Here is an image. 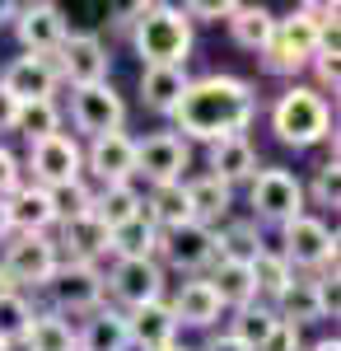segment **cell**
Masks as SVG:
<instances>
[{
  "label": "cell",
  "mask_w": 341,
  "mask_h": 351,
  "mask_svg": "<svg viewBox=\"0 0 341 351\" xmlns=\"http://www.w3.org/2000/svg\"><path fill=\"white\" fill-rule=\"evenodd\" d=\"M187 164H192V145L173 132H150L136 141V178H145L150 188L159 183H183Z\"/></svg>",
  "instance_id": "cell-14"
},
{
  "label": "cell",
  "mask_w": 341,
  "mask_h": 351,
  "mask_svg": "<svg viewBox=\"0 0 341 351\" xmlns=\"http://www.w3.org/2000/svg\"><path fill=\"white\" fill-rule=\"evenodd\" d=\"M276 319L290 328H304V324H323L327 309H323V295H318V281L314 276H290V286L271 300Z\"/></svg>",
  "instance_id": "cell-25"
},
{
  "label": "cell",
  "mask_w": 341,
  "mask_h": 351,
  "mask_svg": "<svg viewBox=\"0 0 341 351\" xmlns=\"http://www.w3.org/2000/svg\"><path fill=\"white\" fill-rule=\"evenodd\" d=\"M71 122H75L79 136L99 141L108 132H122L127 122V99L117 94V84H84V89H71Z\"/></svg>",
  "instance_id": "cell-12"
},
{
  "label": "cell",
  "mask_w": 341,
  "mask_h": 351,
  "mask_svg": "<svg viewBox=\"0 0 341 351\" xmlns=\"http://www.w3.org/2000/svg\"><path fill=\"white\" fill-rule=\"evenodd\" d=\"M304 197H314L318 206H332V211L341 206V164H337V150H332L327 160L318 164L314 188H304Z\"/></svg>",
  "instance_id": "cell-38"
},
{
  "label": "cell",
  "mask_w": 341,
  "mask_h": 351,
  "mask_svg": "<svg viewBox=\"0 0 341 351\" xmlns=\"http://www.w3.org/2000/svg\"><path fill=\"white\" fill-rule=\"evenodd\" d=\"M304 351H341V342H337V332H332V337H318L314 347H304Z\"/></svg>",
  "instance_id": "cell-45"
},
{
  "label": "cell",
  "mask_w": 341,
  "mask_h": 351,
  "mask_svg": "<svg viewBox=\"0 0 341 351\" xmlns=\"http://www.w3.org/2000/svg\"><path fill=\"white\" fill-rule=\"evenodd\" d=\"M56 80L71 84V89H84V84H103L108 71H112V56H108V43L99 33H66V43L56 47L52 56Z\"/></svg>",
  "instance_id": "cell-11"
},
{
  "label": "cell",
  "mask_w": 341,
  "mask_h": 351,
  "mask_svg": "<svg viewBox=\"0 0 341 351\" xmlns=\"http://www.w3.org/2000/svg\"><path fill=\"white\" fill-rule=\"evenodd\" d=\"M42 295L52 300V314L61 319H89L99 304H103V267H89V263H66L61 258V267L52 271V281L42 286Z\"/></svg>",
  "instance_id": "cell-9"
},
{
  "label": "cell",
  "mask_w": 341,
  "mask_h": 351,
  "mask_svg": "<svg viewBox=\"0 0 341 351\" xmlns=\"http://www.w3.org/2000/svg\"><path fill=\"white\" fill-rule=\"evenodd\" d=\"M47 202H52V216H56V225H71V220L89 216L94 188H89L84 178H75V183H61V188H52V192H47Z\"/></svg>",
  "instance_id": "cell-37"
},
{
  "label": "cell",
  "mask_w": 341,
  "mask_h": 351,
  "mask_svg": "<svg viewBox=\"0 0 341 351\" xmlns=\"http://www.w3.org/2000/svg\"><path fill=\"white\" fill-rule=\"evenodd\" d=\"M108 239H112V234H108L94 216H79V220H71V225H61L56 253H61L66 263H89V267H99L103 258H112V253H108Z\"/></svg>",
  "instance_id": "cell-22"
},
{
  "label": "cell",
  "mask_w": 341,
  "mask_h": 351,
  "mask_svg": "<svg viewBox=\"0 0 341 351\" xmlns=\"http://www.w3.org/2000/svg\"><path fill=\"white\" fill-rule=\"evenodd\" d=\"M220 258L215 248V230L197 225V220H183L173 230H159V243H155V263L164 271H183V276H201Z\"/></svg>",
  "instance_id": "cell-10"
},
{
  "label": "cell",
  "mask_w": 341,
  "mask_h": 351,
  "mask_svg": "<svg viewBox=\"0 0 341 351\" xmlns=\"http://www.w3.org/2000/svg\"><path fill=\"white\" fill-rule=\"evenodd\" d=\"M257 351H304V347H299V328L276 324V332H271V337H266Z\"/></svg>",
  "instance_id": "cell-42"
},
{
  "label": "cell",
  "mask_w": 341,
  "mask_h": 351,
  "mask_svg": "<svg viewBox=\"0 0 341 351\" xmlns=\"http://www.w3.org/2000/svg\"><path fill=\"white\" fill-rule=\"evenodd\" d=\"M140 211H145V192L136 188V183H108V188H99L94 202H89V216L99 220L108 234L122 230L127 220H136Z\"/></svg>",
  "instance_id": "cell-26"
},
{
  "label": "cell",
  "mask_w": 341,
  "mask_h": 351,
  "mask_svg": "<svg viewBox=\"0 0 341 351\" xmlns=\"http://www.w3.org/2000/svg\"><path fill=\"white\" fill-rule=\"evenodd\" d=\"M187 80H192L187 66H140V104L159 117H173Z\"/></svg>",
  "instance_id": "cell-24"
},
{
  "label": "cell",
  "mask_w": 341,
  "mask_h": 351,
  "mask_svg": "<svg viewBox=\"0 0 341 351\" xmlns=\"http://www.w3.org/2000/svg\"><path fill=\"white\" fill-rule=\"evenodd\" d=\"M127 337H131V351H164L178 342V319L168 314L164 300H150L127 314Z\"/></svg>",
  "instance_id": "cell-21"
},
{
  "label": "cell",
  "mask_w": 341,
  "mask_h": 351,
  "mask_svg": "<svg viewBox=\"0 0 341 351\" xmlns=\"http://www.w3.org/2000/svg\"><path fill=\"white\" fill-rule=\"evenodd\" d=\"M66 10L52 5V0H33V5H19L14 14V38L28 56H56V47L66 43Z\"/></svg>",
  "instance_id": "cell-15"
},
{
  "label": "cell",
  "mask_w": 341,
  "mask_h": 351,
  "mask_svg": "<svg viewBox=\"0 0 341 351\" xmlns=\"http://www.w3.org/2000/svg\"><path fill=\"white\" fill-rule=\"evenodd\" d=\"M271 28H276V14L266 5H234V14H229V38L243 52H262Z\"/></svg>",
  "instance_id": "cell-30"
},
{
  "label": "cell",
  "mask_w": 341,
  "mask_h": 351,
  "mask_svg": "<svg viewBox=\"0 0 341 351\" xmlns=\"http://www.w3.org/2000/svg\"><path fill=\"white\" fill-rule=\"evenodd\" d=\"M210 291L220 300V309H243V304H253L257 291H253V271L248 263H234V258H215L210 263Z\"/></svg>",
  "instance_id": "cell-28"
},
{
  "label": "cell",
  "mask_w": 341,
  "mask_h": 351,
  "mask_svg": "<svg viewBox=\"0 0 341 351\" xmlns=\"http://www.w3.org/2000/svg\"><path fill=\"white\" fill-rule=\"evenodd\" d=\"M5 216H10V230L14 234H47L56 225L47 188H33V183H19V188L5 197Z\"/></svg>",
  "instance_id": "cell-23"
},
{
  "label": "cell",
  "mask_w": 341,
  "mask_h": 351,
  "mask_svg": "<svg viewBox=\"0 0 341 351\" xmlns=\"http://www.w3.org/2000/svg\"><path fill=\"white\" fill-rule=\"evenodd\" d=\"M0 351H14V347H0Z\"/></svg>",
  "instance_id": "cell-48"
},
{
  "label": "cell",
  "mask_w": 341,
  "mask_h": 351,
  "mask_svg": "<svg viewBox=\"0 0 341 351\" xmlns=\"http://www.w3.org/2000/svg\"><path fill=\"white\" fill-rule=\"evenodd\" d=\"M164 304H168V314L178 319V332H183V328H215L220 314H225L206 276H187V281H178V291L164 300Z\"/></svg>",
  "instance_id": "cell-18"
},
{
  "label": "cell",
  "mask_w": 341,
  "mask_h": 351,
  "mask_svg": "<svg viewBox=\"0 0 341 351\" xmlns=\"http://www.w3.org/2000/svg\"><path fill=\"white\" fill-rule=\"evenodd\" d=\"M248 206H253V220H266V225H290L294 216H304L309 197H304V183L290 173V169H257L253 183H248Z\"/></svg>",
  "instance_id": "cell-7"
},
{
  "label": "cell",
  "mask_w": 341,
  "mask_h": 351,
  "mask_svg": "<svg viewBox=\"0 0 341 351\" xmlns=\"http://www.w3.org/2000/svg\"><path fill=\"white\" fill-rule=\"evenodd\" d=\"M164 351H192V347H183V342H173V347H164Z\"/></svg>",
  "instance_id": "cell-47"
},
{
  "label": "cell",
  "mask_w": 341,
  "mask_h": 351,
  "mask_svg": "<svg viewBox=\"0 0 341 351\" xmlns=\"http://www.w3.org/2000/svg\"><path fill=\"white\" fill-rule=\"evenodd\" d=\"M19 347L24 351H79V337H75V324L71 319L42 309V314H33V324H28Z\"/></svg>",
  "instance_id": "cell-29"
},
{
  "label": "cell",
  "mask_w": 341,
  "mask_h": 351,
  "mask_svg": "<svg viewBox=\"0 0 341 351\" xmlns=\"http://www.w3.org/2000/svg\"><path fill=\"white\" fill-rule=\"evenodd\" d=\"M0 89L14 99V104H42V99H56V66L52 56H14L5 71H0Z\"/></svg>",
  "instance_id": "cell-16"
},
{
  "label": "cell",
  "mask_w": 341,
  "mask_h": 351,
  "mask_svg": "<svg viewBox=\"0 0 341 351\" xmlns=\"http://www.w3.org/2000/svg\"><path fill=\"white\" fill-rule=\"evenodd\" d=\"M10 234H14V230H10V216H5V202H0V243L10 239Z\"/></svg>",
  "instance_id": "cell-46"
},
{
  "label": "cell",
  "mask_w": 341,
  "mask_h": 351,
  "mask_svg": "<svg viewBox=\"0 0 341 351\" xmlns=\"http://www.w3.org/2000/svg\"><path fill=\"white\" fill-rule=\"evenodd\" d=\"M257 117V94L253 84L238 80V75H201V80H187L183 99L173 108V136H183L187 145L201 141H229V136H248Z\"/></svg>",
  "instance_id": "cell-1"
},
{
  "label": "cell",
  "mask_w": 341,
  "mask_h": 351,
  "mask_svg": "<svg viewBox=\"0 0 341 351\" xmlns=\"http://www.w3.org/2000/svg\"><path fill=\"white\" fill-rule=\"evenodd\" d=\"M84 169L99 178V188H108V183H136V136L108 132L99 141H89Z\"/></svg>",
  "instance_id": "cell-17"
},
{
  "label": "cell",
  "mask_w": 341,
  "mask_h": 351,
  "mask_svg": "<svg viewBox=\"0 0 341 351\" xmlns=\"http://www.w3.org/2000/svg\"><path fill=\"white\" fill-rule=\"evenodd\" d=\"M290 271H323L327 263H337V230L318 216H294L290 225H281V248Z\"/></svg>",
  "instance_id": "cell-8"
},
{
  "label": "cell",
  "mask_w": 341,
  "mask_h": 351,
  "mask_svg": "<svg viewBox=\"0 0 341 351\" xmlns=\"http://www.w3.org/2000/svg\"><path fill=\"white\" fill-rule=\"evenodd\" d=\"M271 132L281 145L309 150L332 141V104L314 94V84H286L281 99L271 104Z\"/></svg>",
  "instance_id": "cell-3"
},
{
  "label": "cell",
  "mask_w": 341,
  "mask_h": 351,
  "mask_svg": "<svg viewBox=\"0 0 341 351\" xmlns=\"http://www.w3.org/2000/svg\"><path fill=\"white\" fill-rule=\"evenodd\" d=\"M201 351H248V347L238 342L234 332H215V337H210V342H206V347H201Z\"/></svg>",
  "instance_id": "cell-43"
},
{
  "label": "cell",
  "mask_w": 341,
  "mask_h": 351,
  "mask_svg": "<svg viewBox=\"0 0 341 351\" xmlns=\"http://www.w3.org/2000/svg\"><path fill=\"white\" fill-rule=\"evenodd\" d=\"M56 267H61V253L52 234H10L0 248V276L14 291H42Z\"/></svg>",
  "instance_id": "cell-5"
},
{
  "label": "cell",
  "mask_w": 341,
  "mask_h": 351,
  "mask_svg": "<svg viewBox=\"0 0 341 351\" xmlns=\"http://www.w3.org/2000/svg\"><path fill=\"white\" fill-rule=\"evenodd\" d=\"M33 304L24 291H0V347H19L28 324H33Z\"/></svg>",
  "instance_id": "cell-36"
},
{
  "label": "cell",
  "mask_w": 341,
  "mask_h": 351,
  "mask_svg": "<svg viewBox=\"0 0 341 351\" xmlns=\"http://www.w3.org/2000/svg\"><path fill=\"white\" fill-rule=\"evenodd\" d=\"M206 160H210V178H220L225 188L253 183V173L262 169V160H257V145H253L248 136H229V141H215V145H206Z\"/></svg>",
  "instance_id": "cell-19"
},
{
  "label": "cell",
  "mask_w": 341,
  "mask_h": 351,
  "mask_svg": "<svg viewBox=\"0 0 341 351\" xmlns=\"http://www.w3.org/2000/svg\"><path fill=\"white\" fill-rule=\"evenodd\" d=\"M164 291H168V271L159 267L155 258H117L103 271V295L122 314H131L150 300H164Z\"/></svg>",
  "instance_id": "cell-6"
},
{
  "label": "cell",
  "mask_w": 341,
  "mask_h": 351,
  "mask_svg": "<svg viewBox=\"0 0 341 351\" xmlns=\"http://www.w3.org/2000/svg\"><path fill=\"white\" fill-rule=\"evenodd\" d=\"M183 14H187V24H229L234 0H187Z\"/></svg>",
  "instance_id": "cell-39"
},
{
  "label": "cell",
  "mask_w": 341,
  "mask_h": 351,
  "mask_svg": "<svg viewBox=\"0 0 341 351\" xmlns=\"http://www.w3.org/2000/svg\"><path fill=\"white\" fill-rule=\"evenodd\" d=\"M248 271H253V291H257V300H266V304L281 295V291L290 286V276H294V271L286 267V258H281L276 248H266V243L248 258Z\"/></svg>",
  "instance_id": "cell-32"
},
{
  "label": "cell",
  "mask_w": 341,
  "mask_h": 351,
  "mask_svg": "<svg viewBox=\"0 0 341 351\" xmlns=\"http://www.w3.org/2000/svg\"><path fill=\"white\" fill-rule=\"evenodd\" d=\"M155 243H159L155 220L140 211V216L127 220L122 230H112V239H108V253H112V263H117V258H155Z\"/></svg>",
  "instance_id": "cell-31"
},
{
  "label": "cell",
  "mask_w": 341,
  "mask_h": 351,
  "mask_svg": "<svg viewBox=\"0 0 341 351\" xmlns=\"http://www.w3.org/2000/svg\"><path fill=\"white\" fill-rule=\"evenodd\" d=\"M19 183H24V164H19L14 150H5V145H0V202L19 188Z\"/></svg>",
  "instance_id": "cell-41"
},
{
  "label": "cell",
  "mask_w": 341,
  "mask_h": 351,
  "mask_svg": "<svg viewBox=\"0 0 341 351\" xmlns=\"http://www.w3.org/2000/svg\"><path fill=\"white\" fill-rule=\"evenodd\" d=\"M14 112H19V104L0 89V132H14Z\"/></svg>",
  "instance_id": "cell-44"
},
{
  "label": "cell",
  "mask_w": 341,
  "mask_h": 351,
  "mask_svg": "<svg viewBox=\"0 0 341 351\" xmlns=\"http://www.w3.org/2000/svg\"><path fill=\"white\" fill-rule=\"evenodd\" d=\"M131 47L140 66H187L192 56V24H187L183 5H136L131 19Z\"/></svg>",
  "instance_id": "cell-2"
},
{
  "label": "cell",
  "mask_w": 341,
  "mask_h": 351,
  "mask_svg": "<svg viewBox=\"0 0 341 351\" xmlns=\"http://www.w3.org/2000/svg\"><path fill=\"white\" fill-rule=\"evenodd\" d=\"M262 71L271 75H299L309 71V61L318 56V19H314V5H299L294 14L276 19L271 38H266L262 52Z\"/></svg>",
  "instance_id": "cell-4"
},
{
  "label": "cell",
  "mask_w": 341,
  "mask_h": 351,
  "mask_svg": "<svg viewBox=\"0 0 341 351\" xmlns=\"http://www.w3.org/2000/svg\"><path fill=\"white\" fill-rule=\"evenodd\" d=\"M75 337H79V351H131L127 314L112 309V304H99V309L75 328Z\"/></svg>",
  "instance_id": "cell-27"
},
{
  "label": "cell",
  "mask_w": 341,
  "mask_h": 351,
  "mask_svg": "<svg viewBox=\"0 0 341 351\" xmlns=\"http://www.w3.org/2000/svg\"><path fill=\"white\" fill-rule=\"evenodd\" d=\"M145 216L155 220V230H173V225H183L187 216V192L183 183H159V188L145 192Z\"/></svg>",
  "instance_id": "cell-34"
},
{
  "label": "cell",
  "mask_w": 341,
  "mask_h": 351,
  "mask_svg": "<svg viewBox=\"0 0 341 351\" xmlns=\"http://www.w3.org/2000/svg\"><path fill=\"white\" fill-rule=\"evenodd\" d=\"M276 324H281V319H276V309H271V304H262V300H253V304L234 309V324H229V332H234V337H238L248 351H257L266 337L276 332Z\"/></svg>",
  "instance_id": "cell-33"
},
{
  "label": "cell",
  "mask_w": 341,
  "mask_h": 351,
  "mask_svg": "<svg viewBox=\"0 0 341 351\" xmlns=\"http://www.w3.org/2000/svg\"><path fill=\"white\" fill-rule=\"evenodd\" d=\"M14 132L24 136L28 145H38V141L56 136V132H61V104H56V99H42V104H19V112H14Z\"/></svg>",
  "instance_id": "cell-35"
},
{
  "label": "cell",
  "mask_w": 341,
  "mask_h": 351,
  "mask_svg": "<svg viewBox=\"0 0 341 351\" xmlns=\"http://www.w3.org/2000/svg\"><path fill=\"white\" fill-rule=\"evenodd\" d=\"M28 173H33V188H61V183H75L84 178V145L71 132H56L38 145H28Z\"/></svg>",
  "instance_id": "cell-13"
},
{
  "label": "cell",
  "mask_w": 341,
  "mask_h": 351,
  "mask_svg": "<svg viewBox=\"0 0 341 351\" xmlns=\"http://www.w3.org/2000/svg\"><path fill=\"white\" fill-rule=\"evenodd\" d=\"M309 71H314V94H323V99H327V94H337V84H341V61L337 56H323L318 52L314 61H309Z\"/></svg>",
  "instance_id": "cell-40"
},
{
  "label": "cell",
  "mask_w": 341,
  "mask_h": 351,
  "mask_svg": "<svg viewBox=\"0 0 341 351\" xmlns=\"http://www.w3.org/2000/svg\"><path fill=\"white\" fill-rule=\"evenodd\" d=\"M183 192H187V216L206 230H220L229 211H234V188H225L220 178L210 173H197V178H183Z\"/></svg>",
  "instance_id": "cell-20"
}]
</instances>
